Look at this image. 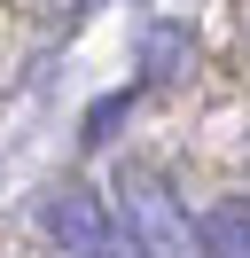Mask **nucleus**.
I'll list each match as a JSON object with an SVG mask.
<instances>
[{
  "mask_svg": "<svg viewBox=\"0 0 250 258\" xmlns=\"http://www.w3.org/2000/svg\"><path fill=\"white\" fill-rule=\"evenodd\" d=\"M109 211H117L125 242H133L141 258H211V250H203V219L180 204L172 172H156V164H141V157L117 164V196H109Z\"/></svg>",
  "mask_w": 250,
  "mask_h": 258,
  "instance_id": "obj_1",
  "label": "nucleus"
},
{
  "mask_svg": "<svg viewBox=\"0 0 250 258\" xmlns=\"http://www.w3.org/2000/svg\"><path fill=\"white\" fill-rule=\"evenodd\" d=\"M109 258H141V250H133V242H125V250H109Z\"/></svg>",
  "mask_w": 250,
  "mask_h": 258,
  "instance_id": "obj_4",
  "label": "nucleus"
},
{
  "mask_svg": "<svg viewBox=\"0 0 250 258\" xmlns=\"http://www.w3.org/2000/svg\"><path fill=\"white\" fill-rule=\"evenodd\" d=\"M31 219H39V235L55 242L62 258H109V250H125L117 211H109L102 188H86V180H55V188H39V196H31Z\"/></svg>",
  "mask_w": 250,
  "mask_h": 258,
  "instance_id": "obj_2",
  "label": "nucleus"
},
{
  "mask_svg": "<svg viewBox=\"0 0 250 258\" xmlns=\"http://www.w3.org/2000/svg\"><path fill=\"white\" fill-rule=\"evenodd\" d=\"M203 250L211 258H250V196L203 211Z\"/></svg>",
  "mask_w": 250,
  "mask_h": 258,
  "instance_id": "obj_3",
  "label": "nucleus"
}]
</instances>
